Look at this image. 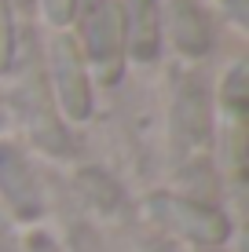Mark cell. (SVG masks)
Returning <instances> with one entry per match:
<instances>
[{
	"instance_id": "obj_1",
	"label": "cell",
	"mask_w": 249,
	"mask_h": 252,
	"mask_svg": "<svg viewBox=\"0 0 249 252\" xmlns=\"http://www.w3.org/2000/svg\"><path fill=\"white\" fill-rule=\"evenodd\" d=\"M77 22H81V44L88 63L107 81H117L125 63V22L117 0H77Z\"/></svg>"
},
{
	"instance_id": "obj_2",
	"label": "cell",
	"mask_w": 249,
	"mask_h": 252,
	"mask_svg": "<svg viewBox=\"0 0 249 252\" xmlns=\"http://www.w3.org/2000/svg\"><path fill=\"white\" fill-rule=\"evenodd\" d=\"M51 69H55L59 99H63L66 114L84 117L88 114V77H84V63L73 37H59L51 44Z\"/></svg>"
},
{
	"instance_id": "obj_3",
	"label": "cell",
	"mask_w": 249,
	"mask_h": 252,
	"mask_svg": "<svg viewBox=\"0 0 249 252\" xmlns=\"http://www.w3.org/2000/svg\"><path fill=\"white\" fill-rule=\"evenodd\" d=\"M121 22H125V51L132 59H154L161 44V4L158 0H125L121 4Z\"/></svg>"
},
{
	"instance_id": "obj_4",
	"label": "cell",
	"mask_w": 249,
	"mask_h": 252,
	"mask_svg": "<svg viewBox=\"0 0 249 252\" xmlns=\"http://www.w3.org/2000/svg\"><path fill=\"white\" fill-rule=\"evenodd\" d=\"M165 26H169L173 44L183 55H205L209 44H213V26L194 0H169L165 4Z\"/></svg>"
},
{
	"instance_id": "obj_5",
	"label": "cell",
	"mask_w": 249,
	"mask_h": 252,
	"mask_svg": "<svg viewBox=\"0 0 249 252\" xmlns=\"http://www.w3.org/2000/svg\"><path fill=\"white\" fill-rule=\"evenodd\" d=\"M0 190L11 197V205L22 216H37L40 197L33 187V176L26 168V161L19 158V150H11V146H0Z\"/></svg>"
},
{
	"instance_id": "obj_6",
	"label": "cell",
	"mask_w": 249,
	"mask_h": 252,
	"mask_svg": "<svg viewBox=\"0 0 249 252\" xmlns=\"http://www.w3.org/2000/svg\"><path fill=\"white\" fill-rule=\"evenodd\" d=\"M165 212L176 220V227H179V230L191 234V238H198V241H220V238L227 234L224 216L209 212V208L183 205V201H165Z\"/></svg>"
},
{
	"instance_id": "obj_7",
	"label": "cell",
	"mask_w": 249,
	"mask_h": 252,
	"mask_svg": "<svg viewBox=\"0 0 249 252\" xmlns=\"http://www.w3.org/2000/svg\"><path fill=\"white\" fill-rule=\"evenodd\" d=\"M15 63V11L7 0H0V69Z\"/></svg>"
},
{
	"instance_id": "obj_8",
	"label": "cell",
	"mask_w": 249,
	"mask_h": 252,
	"mask_svg": "<svg viewBox=\"0 0 249 252\" xmlns=\"http://www.w3.org/2000/svg\"><path fill=\"white\" fill-rule=\"evenodd\" d=\"M40 7H44L51 26H66L77 15V0H40Z\"/></svg>"
},
{
	"instance_id": "obj_9",
	"label": "cell",
	"mask_w": 249,
	"mask_h": 252,
	"mask_svg": "<svg viewBox=\"0 0 249 252\" xmlns=\"http://www.w3.org/2000/svg\"><path fill=\"white\" fill-rule=\"evenodd\" d=\"M242 84H246V66H235L227 77V99L235 110H242Z\"/></svg>"
},
{
	"instance_id": "obj_10",
	"label": "cell",
	"mask_w": 249,
	"mask_h": 252,
	"mask_svg": "<svg viewBox=\"0 0 249 252\" xmlns=\"http://www.w3.org/2000/svg\"><path fill=\"white\" fill-rule=\"evenodd\" d=\"M220 4L235 22H249V0H220Z\"/></svg>"
},
{
	"instance_id": "obj_11",
	"label": "cell",
	"mask_w": 249,
	"mask_h": 252,
	"mask_svg": "<svg viewBox=\"0 0 249 252\" xmlns=\"http://www.w3.org/2000/svg\"><path fill=\"white\" fill-rule=\"evenodd\" d=\"M0 252H19V249H15V238H11V227H7L4 216H0Z\"/></svg>"
}]
</instances>
